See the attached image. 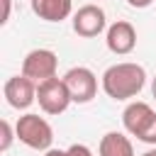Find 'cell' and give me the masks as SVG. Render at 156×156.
<instances>
[{
  "label": "cell",
  "instance_id": "obj_10",
  "mask_svg": "<svg viewBox=\"0 0 156 156\" xmlns=\"http://www.w3.org/2000/svg\"><path fill=\"white\" fill-rule=\"evenodd\" d=\"M151 115H154V110H151L149 102L134 100V102H129V105L124 107V112H122V124H124V129H127L132 136H136V134L144 129V124L151 119Z\"/></svg>",
  "mask_w": 156,
  "mask_h": 156
},
{
  "label": "cell",
  "instance_id": "obj_2",
  "mask_svg": "<svg viewBox=\"0 0 156 156\" xmlns=\"http://www.w3.org/2000/svg\"><path fill=\"white\" fill-rule=\"evenodd\" d=\"M15 132H17V139L24 146L34 149V151H49L51 144H54V129H51V124L44 117L34 115V112L22 115L17 119V124H15Z\"/></svg>",
  "mask_w": 156,
  "mask_h": 156
},
{
  "label": "cell",
  "instance_id": "obj_3",
  "mask_svg": "<svg viewBox=\"0 0 156 156\" xmlns=\"http://www.w3.org/2000/svg\"><path fill=\"white\" fill-rule=\"evenodd\" d=\"M37 102L41 107V112L46 115H61L68 110V105L73 102L71 93H68V85L63 78H49V80H41L37 83Z\"/></svg>",
  "mask_w": 156,
  "mask_h": 156
},
{
  "label": "cell",
  "instance_id": "obj_16",
  "mask_svg": "<svg viewBox=\"0 0 156 156\" xmlns=\"http://www.w3.org/2000/svg\"><path fill=\"white\" fill-rule=\"evenodd\" d=\"M151 2H156V0H127V5L134 7V10H144V7H149Z\"/></svg>",
  "mask_w": 156,
  "mask_h": 156
},
{
  "label": "cell",
  "instance_id": "obj_1",
  "mask_svg": "<svg viewBox=\"0 0 156 156\" xmlns=\"http://www.w3.org/2000/svg\"><path fill=\"white\" fill-rule=\"evenodd\" d=\"M100 85H102L107 98H112V100H129V98H136L144 90L146 71H144V66H139L134 61H122V63L110 66L102 73Z\"/></svg>",
  "mask_w": 156,
  "mask_h": 156
},
{
  "label": "cell",
  "instance_id": "obj_4",
  "mask_svg": "<svg viewBox=\"0 0 156 156\" xmlns=\"http://www.w3.org/2000/svg\"><path fill=\"white\" fill-rule=\"evenodd\" d=\"M56 68H58V58H56V54L51 49H32L22 58V76H27L34 83L54 78Z\"/></svg>",
  "mask_w": 156,
  "mask_h": 156
},
{
  "label": "cell",
  "instance_id": "obj_8",
  "mask_svg": "<svg viewBox=\"0 0 156 156\" xmlns=\"http://www.w3.org/2000/svg\"><path fill=\"white\" fill-rule=\"evenodd\" d=\"M105 44H107V49H110L112 54H117V56L132 54L134 46H136V29H134V24L127 22V20L112 22V24L107 27V32H105Z\"/></svg>",
  "mask_w": 156,
  "mask_h": 156
},
{
  "label": "cell",
  "instance_id": "obj_12",
  "mask_svg": "<svg viewBox=\"0 0 156 156\" xmlns=\"http://www.w3.org/2000/svg\"><path fill=\"white\" fill-rule=\"evenodd\" d=\"M136 139L139 141H144V144H156V112L151 115V119L144 124V129L136 134Z\"/></svg>",
  "mask_w": 156,
  "mask_h": 156
},
{
  "label": "cell",
  "instance_id": "obj_15",
  "mask_svg": "<svg viewBox=\"0 0 156 156\" xmlns=\"http://www.w3.org/2000/svg\"><path fill=\"white\" fill-rule=\"evenodd\" d=\"M2 2V15H0V24H7L10 20V10H12V0H0Z\"/></svg>",
  "mask_w": 156,
  "mask_h": 156
},
{
  "label": "cell",
  "instance_id": "obj_17",
  "mask_svg": "<svg viewBox=\"0 0 156 156\" xmlns=\"http://www.w3.org/2000/svg\"><path fill=\"white\" fill-rule=\"evenodd\" d=\"M151 95L156 98V76H154V80H151Z\"/></svg>",
  "mask_w": 156,
  "mask_h": 156
},
{
  "label": "cell",
  "instance_id": "obj_11",
  "mask_svg": "<svg viewBox=\"0 0 156 156\" xmlns=\"http://www.w3.org/2000/svg\"><path fill=\"white\" fill-rule=\"evenodd\" d=\"M100 156H134V146L124 132H107L98 146Z\"/></svg>",
  "mask_w": 156,
  "mask_h": 156
},
{
  "label": "cell",
  "instance_id": "obj_9",
  "mask_svg": "<svg viewBox=\"0 0 156 156\" xmlns=\"http://www.w3.org/2000/svg\"><path fill=\"white\" fill-rule=\"evenodd\" d=\"M32 12L44 22H63L73 12V0H29Z\"/></svg>",
  "mask_w": 156,
  "mask_h": 156
},
{
  "label": "cell",
  "instance_id": "obj_14",
  "mask_svg": "<svg viewBox=\"0 0 156 156\" xmlns=\"http://www.w3.org/2000/svg\"><path fill=\"white\" fill-rule=\"evenodd\" d=\"M66 154H68V156H93V151H90L85 144H71V146L66 149Z\"/></svg>",
  "mask_w": 156,
  "mask_h": 156
},
{
  "label": "cell",
  "instance_id": "obj_18",
  "mask_svg": "<svg viewBox=\"0 0 156 156\" xmlns=\"http://www.w3.org/2000/svg\"><path fill=\"white\" fill-rule=\"evenodd\" d=\"M141 156H156V149H149V151H144Z\"/></svg>",
  "mask_w": 156,
  "mask_h": 156
},
{
  "label": "cell",
  "instance_id": "obj_5",
  "mask_svg": "<svg viewBox=\"0 0 156 156\" xmlns=\"http://www.w3.org/2000/svg\"><path fill=\"white\" fill-rule=\"evenodd\" d=\"M63 80H66V85H68V93H71L73 102H78V105L90 102V100L95 98V93H98V78H95V73H93L90 68H85V66H73V68H68L66 76H63Z\"/></svg>",
  "mask_w": 156,
  "mask_h": 156
},
{
  "label": "cell",
  "instance_id": "obj_7",
  "mask_svg": "<svg viewBox=\"0 0 156 156\" xmlns=\"http://www.w3.org/2000/svg\"><path fill=\"white\" fill-rule=\"evenodd\" d=\"M2 95L10 107L15 110H27L37 100V83L29 80L27 76H10L2 85Z\"/></svg>",
  "mask_w": 156,
  "mask_h": 156
},
{
  "label": "cell",
  "instance_id": "obj_6",
  "mask_svg": "<svg viewBox=\"0 0 156 156\" xmlns=\"http://www.w3.org/2000/svg\"><path fill=\"white\" fill-rule=\"evenodd\" d=\"M107 29L105 10L98 5H83L73 12V32L83 39H93Z\"/></svg>",
  "mask_w": 156,
  "mask_h": 156
},
{
  "label": "cell",
  "instance_id": "obj_13",
  "mask_svg": "<svg viewBox=\"0 0 156 156\" xmlns=\"http://www.w3.org/2000/svg\"><path fill=\"white\" fill-rule=\"evenodd\" d=\"M0 132H2V139H0V151H7L12 146V139H17V132L12 129V124L7 119L0 122Z\"/></svg>",
  "mask_w": 156,
  "mask_h": 156
}]
</instances>
